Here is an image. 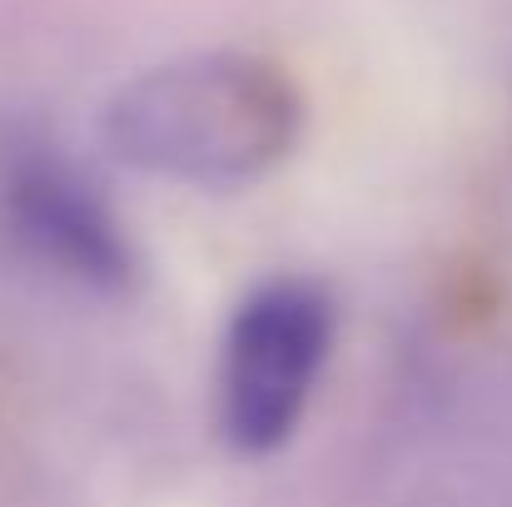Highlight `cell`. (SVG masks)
Returning a JSON list of instances; mask_svg holds the SVG:
<instances>
[{
    "instance_id": "cell-1",
    "label": "cell",
    "mask_w": 512,
    "mask_h": 507,
    "mask_svg": "<svg viewBox=\"0 0 512 507\" xmlns=\"http://www.w3.org/2000/svg\"><path fill=\"white\" fill-rule=\"evenodd\" d=\"M105 145L140 174L234 189L279 169L304 130L299 85L244 50H194L125 80L105 105Z\"/></svg>"
},
{
    "instance_id": "cell-2",
    "label": "cell",
    "mask_w": 512,
    "mask_h": 507,
    "mask_svg": "<svg viewBox=\"0 0 512 507\" xmlns=\"http://www.w3.org/2000/svg\"><path fill=\"white\" fill-rule=\"evenodd\" d=\"M334 343V299L304 274L249 289L219 343V433L234 453H274L304 418Z\"/></svg>"
},
{
    "instance_id": "cell-3",
    "label": "cell",
    "mask_w": 512,
    "mask_h": 507,
    "mask_svg": "<svg viewBox=\"0 0 512 507\" xmlns=\"http://www.w3.org/2000/svg\"><path fill=\"white\" fill-rule=\"evenodd\" d=\"M0 219L25 254L90 289H130L135 249L95 194L40 130L0 125Z\"/></svg>"
}]
</instances>
